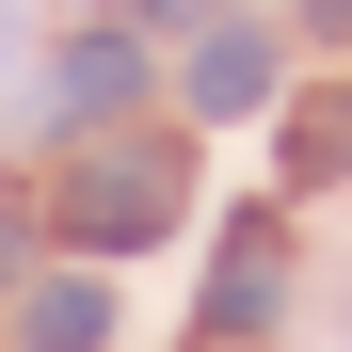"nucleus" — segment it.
Returning a JSON list of instances; mask_svg holds the SVG:
<instances>
[{
  "mask_svg": "<svg viewBox=\"0 0 352 352\" xmlns=\"http://www.w3.org/2000/svg\"><path fill=\"white\" fill-rule=\"evenodd\" d=\"M176 224V144H80V176H65V241L80 256H144Z\"/></svg>",
  "mask_w": 352,
  "mask_h": 352,
  "instance_id": "1",
  "label": "nucleus"
},
{
  "mask_svg": "<svg viewBox=\"0 0 352 352\" xmlns=\"http://www.w3.org/2000/svg\"><path fill=\"white\" fill-rule=\"evenodd\" d=\"M176 96H192L208 129L272 112V32H256V16H192V65H176Z\"/></svg>",
  "mask_w": 352,
  "mask_h": 352,
  "instance_id": "2",
  "label": "nucleus"
},
{
  "mask_svg": "<svg viewBox=\"0 0 352 352\" xmlns=\"http://www.w3.org/2000/svg\"><path fill=\"white\" fill-rule=\"evenodd\" d=\"M288 320V241L272 224H224V256H208V336H272Z\"/></svg>",
  "mask_w": 352,
  "mask_h": 352,
  "instance_id": "3",
  "label": "nucleus"
},
{
  "mask_svg": "<svg viewBox=\"0 0 352 352\" xmlns=\"http://www.w3.org/2000/svg\"><path fill=\"white\" fill-rule=\"evenodd\" d=\"M129 96H144V48H129V32H65V65H48V112H65V129H112Z\"/></svg>",
  "mask_w": 352,
  "mask_h": 352,
  "instance_id": "4",
  "label": "nucleus"
},
{
  "mask_svg": "<svg viewBox=\"0 0 352 352\" xmlns=\"http://www.w3.org/2000/svg\"><path fill=\"white\" fill-rule=\"evenodd\" d=\"M16 352H112V288L96 272H48L32 305H16Z\"/></svg>",
  "mask_w": 352,
  "mask_h": 352,
  "instance_id": "5",
  "label": "nucleus"
},
{
  "mask_svg": "<svg viewBox=\"0 0 352 352\" xmlns=\"http://www.w3.org/2000/svg\"><path fill=\"white\" fill-rule=\"evenodd\" d=\"M288 176H352V96H320L305 129H288Z\"/></svg>",
  "mask_w": 352,
  "mask_h": 352,
  "instance_id": "6",
  "label": "nucleus"
},
{
  "mask_svg": "<svg viewBox=\"0 0 352 352\" xmlns=\"http://www.w3.org/2000/svg\"><path fill=\"white\" fill-rule=\"evenodd\" d=\"M305 32H320V48H352V0H305Z\"/></svg>",
  "mask_w": 352,
  "mask_h": 352,
  "instance_id": "7",
  "label": "nucleus"
},
{
  "mask_svg": "<svg viewBox=\"0 0 352 352\" xmlns=\"http://www.w3.org/2000/svg\"><path fill=\"white\" fill-rule=\"evenodd\" d=\"M112 16H208V0H112Z\"/></svg>",
  "mask_w": 352,
  "mask_h": 352,
  "instance_id": "8",
  "label": "nucleus"
},
{
  "mask_svg": "<svg viewBox=\"0 0 352 352\" xmlns=\"http://www.w3.org/2000/svg\"><path fill=\"white\" fill-rule=\"evenodd\" d=\"M0 272H16V208H0Z\"/></svg>",
  "mask_w": 352,
  "mask_h": 352,
  "instance_id": "9",
  "label": "nucleus"
}]
</instances>
